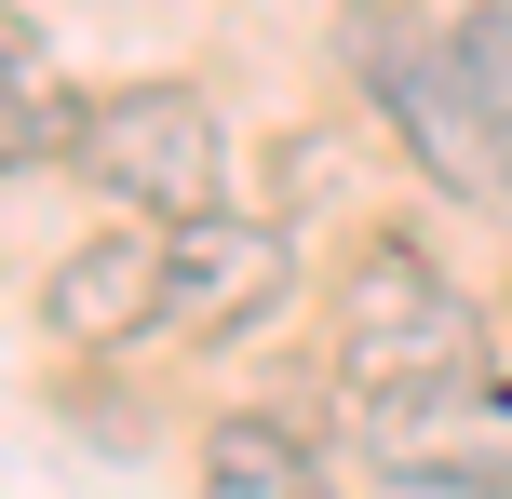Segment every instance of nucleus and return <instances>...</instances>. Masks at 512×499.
<instances>
[{
	"instance_id": "1",
	"label": "nucleus",
	"mask_w": 512,
	"mask_h": 499,
	"mask_svg": "<svg viewBox=\"0 0 512 499\" xmlns=\"http://www.w3.org/2000/svg\"><path fill=\"white\" fill-rule=\"evenodd\" d=\"M486 324L472 284L405 230H364L337 270V392H351L364 446H445L472 419H512V378H472Z\"/></svg>"
},
{
	"instance_id": "2",
	"label": "nucleus",
	"mask_w": 512,
	"mask_h": 499,
	"mask_svg": "<svg viewBox=\"0 0 512 499\" xmlns=\"http://www.w3.org/2000/svg\"><path fill=\"white\" fill-rule=\"evenodd\" d=\"M337 68H351V95L391 122V149H405L445 203H512V135L472 108L459 41H445L432 14H405V0H351V14H337Z\"/></svg>"
},
{
	"instance_id": "3",
	"label": "nucleus",
	"mask_w": 512,
	"mask_h": 499,
	"mask_svg": "<svg viewBox=\"0 0 512 499\" xmlns=\"http://www.w3.org/2000/svg\"><path fill=\"white\" fill-rule=\"evenodd\" d=\"M68 176L108 189L122 216H149V230H189V216H216L230 135H216V108L189 95V81H108V95H81Z\"/></svg>"
},
{
	"instance_id": "4",
	"label": "nucleus",
	"mask_w": 512,
	"mask_h": 499,
	"mask_svg": "<svg viewBox=\"0 0 512 499\" xmlns=\"http://www.w3.org/2000/svg\"><path fill=\"white\" fill-rule=\"evenodd\" d=\"M297 284V230L283 216H189L162 230V338H243L256 311H283Z\"/></svg>"
},
{
	"instance_id": "5",
	"label": "nucleus",
	"mask_w": 512,
	"mask_h": 499,
	"mask_svg": "<svg viewBox=\"0 0 512 499\" xmlns=\"http://www.w3.org/2000/svg\"><path fill=\"white\" fill-rule=\"evenodd\" d=\"M41 338L54 351H135V338H162V230L149 216H122V230H95V243L54 257Z\"/></svg>"
},
{
	"instance_id": "6",
	"label": "nucleus",
	"mask_w": 512,
	"mask_h": 499,
	"mask_svg": "<svg viewBox=\"0 0 512 499\" xmlns=\"http://www.w3.org/2000/svg\"><path fill=\"white\" fill-rule=\"evenodd\" d=\"M203 499H337V486H324V459H310L283 419L230 405V419L203 432Z\"/></svg>"
},
{
	"instance_id": "7",
	"label": "nucleus",
	"mask_w": 512,
	"mask_h": 499,
	"mask_svg": "<svg viewBox=\"0 0 512 499\" xmlns=\"http://www.w3.org/2000/svg\"><path fill=\"white\" fill-rule=\"evenodd\" d=\"M81 135V95L68 81H41V68H0V176H27L41 149H68Z\"/></svg>"
},
{
	"instance_id": "8",
	"label": "nucleus",
	"mask_w": 512,
	"mask_h": 499,
	"mask_svg": "<svg viewBox=\"0 0 512 499\" xmlns=\"http://www.w3.org/2000/svg\"><path fill=\"white\" fill-rule=\"evenodd\" d=\"M378 499H512L499 459H445V446H378Z\"/></svg>"
},
{
	"instance_id": "9",
	"label": "nucleus",
	"mask_w": 512,
	"mask_h": 499,
	"mask_svg": "<svg viewBox=\"0 0 512 499\" xmlns=\"http://www.w3.org/2000/svg\"><path fill=\"white\" fill-rule=\"evenodd\" d=\"M445 41H459V81H472V108H486V122L512 135V14H499V0H472V14L445 27Z\"/></svg>"
},
{
	"instance_id": "10",
	"label": "nucleus",
	"mask_w": 512,
	"mask_h": 499,
	"mask_svg": "<svg viewBox=\"0 0 512 499\" xmlns=\"http://www.w3.org/2000/svg\"><path fill=\"white\" fill-rule=\"evenodd\" d=\"M324 189H337V135H283V189H270V216L297 230V216L324 203Z\"/></svg>"
},
{
	"instance_id": "11",
	"label": "nucleus",
	"mask_w": 512,
	"mask_h": 499,
	"mask_svg": "<svg viewBox=\"0 0 512 499\" xmlns=\"http://www.w3.org/2000/svg\"><path fill=\"white\" fill-rule=\"evenodd\" d=\"M499 14H512V0H499Z\"/></svg>"
}]
</instances>
